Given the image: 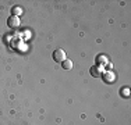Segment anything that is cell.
Here are the masks:
<instances>
[{"label":"cell","instance_id":"6da1fadb","mask_svg":"<svg viewBox=\"0 0 131 125\" xmlns=\"http://www.w3.org/2000/svg\"><path fill=\"white\" fill-rule=\"evenodd\" d=\"M53 60L56 62H63L66 60V52L63 49H56L53 52Z\"/></svg>","mask_w":131,"mask_h":125},{"label":"cell","instance_id":"7a4b0ae2","mask_svg":"<svg viewBox=\"0 0 131 125\" xmlns=\"http://www.w3.org/2000/svg\"><path fill=\"white\" fill-rule=\"evenodd\" d=\"M89 72H91V75L93 78H101L105 71H103V67H101V65H93V67H91Z\"/></svg>","mask_w":131,"mask_h":125},{"label":"cell","instance_id":"3957f363","mask_svg":"<svg viewBox=\"0 0 131 125\" xmlns=\"http://www.w3.org/2000/svg\"><path fill=\"white\" fill-rule=\"evenodd\" d=\"M102 77H103V79H105L106 83H113V82H114V78H116L112 71H105Z\"/></svg>","mask_w":131,"mask_h":125},{"label":"cell","instance_id":"277c9868","mask_svg":"<svg viewBox=\"0 0 131 125\" xmlns=\"http://www.w3.org/2000/svg\"><path fill=\"white\" fill-rule=\"evenodd\" d=\"M7 24L10 28H17L18 25H20V18L18 17H14V15H10L7 20Z\"/></svg>","mask_w":131,"mask_h":125},{"label":"cell","instance_id":"5b68a950","mask_svg":"<svg viewBox=\"0 0 131 125\" xmlns=\"http://www.w3.org/2000/svg\"><path fill=\"white\" fill-rule=\"evenodd\" d=\"M109 62V60H107V57L106 56H98L96 57V65H101V67H103V65H106Z\"/></svg>","mask_w":131,"mask_h":125},{"label":"cell","instance_id":"8992f818","mask_svg":"<svg viewBox=\"0 0 131 125\" xmlns=\"http://www.w3.org/2000/svg\"><path fill=\"white\" fill-rule=\"evenodd\" d=\"M61 65H63L64 70H71V68H73V61H71L70 58H66V60L61 62Z\"/></svg>","mask_w":131,"mask_h":125},{"label":"cell","instance_id":"52a82bcc","mask_svg":"<svg viewBox=\"0 0 131 125\" xmlns=\"http://www.w3.org/2000/svg\"><path fill=\"white\" fill-rule=\"evenodd\" d=\"M11 14H13L14 17H18V15H21V14H23V8H21V7H18V6H15V7L11 8Z\"/></svg>","mask_w":131,"mask_h":125},{"label":"cell","instance_id":"ba28073f","mask_svg":"<svg viewBox=\"0 0 131 125\" xmlns=\"http://www.w3.org/2000/svg\"><path fill=\"white\" fill-rule=\"evenodd\" d=\"M120 95L124 96V97H128V96H130V89H128V88H124V89H121V90H120Z\"/></svg>","mask_w":131,"mask_h":125}]
</instances>
